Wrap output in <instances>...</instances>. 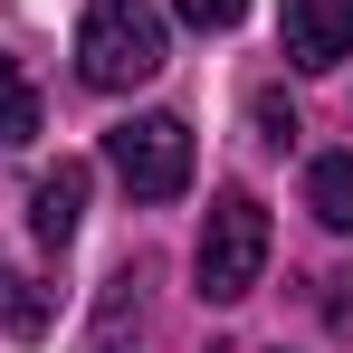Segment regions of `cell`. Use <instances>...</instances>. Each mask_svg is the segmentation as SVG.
<instances>
[{"label": "cell", "instance_id": "cell-1", "mask_svg": "<svg viewBox=\"0 0 353 353\" xmlns=\"http://www.w3.org/2000/svg\"><path fill=\"white\" fill-rule=\"evenodd\" d=\"M191 277H201V305H239L268 277V201L258 191H220L210 220H201V248H191Z\"/></svg>", "mask_w": 353, "mask_h": 353}, {"label": "cell", "instance_id": "cell-2", "mask_svg": "<svg viewBox=\"0 0 353 353\" xmlns=\"http://www.w3.org/2000/svg\"><path fill=\"white\" fill-rule=\"evenodd\" d=\"M153 67H163V19L143 0H86V19H77V77L96 96H124Z\"/></svg>", "mask_w": 353, "mask_h": 353}, {"label": "cell", "instance_id": "cell-3", "mask_svg": "<svg viewBox=\"0 0 353 353\" xmlns=\"http://www.w3.org/2000/svg\"><path fill=\"white\" fill-rule=\"evenodd\" d=\"M105 172L134 201H181L191 191V124L181 115H124L105 134Z\"/></svg>", "mask_w": 353, "mask_h": 353}, {"label": "cell", "instance_id": "cell-4", "mask_svg": "<svg viewBox=\"0 0 353 353\" xmlns=\"http://www.w3.org/2000/svg\"><path fill=\"white\" fill-rule=\"evenodd\" d=\"M296 67H344L353 58V0H277Z\"/></svg>", "mask_w": 353, "mask_h": 353}, {"label": "cell", "instance_id": "cell-5", "mask_svg": "<svg viewBox=\"0 0 353 353\" xmlns=\"http://www.w3.org/2000/svg\"><path fill=\"white\" fill-rule=\"evenodd\" d=\"M86 163H58V172H39V191H29V230L48 239V248H67L77 239V220H86Z\"/></svg>", "mask_w": 353, "mask_h": 353}, {"label": "cell", "instance_id": "cell-6", "mask_svg": "<svg viewBox=\"0 0 353 353\" xmlns=\"http://www.w3.org/2000/svg\"><path fill=\"white\" fill-rule=\"evenodd\" d=\"M305 210H315L325 230H353V153H325V163H305Z\"/></svg>", "mask_w": 353, "mask_h": 353}, {"label": "cell", "instance_id": "cell-7", "mask_svg": "<svg viewBox=\"0 0 353 353\" xmlns=\"http://www.w3.org/2000/svg\"><path fill=\"white\" fill-rule=\"evenodd\" d=\"M0 143H39V86L0 58Z\"/></svg>", "mask_w": 353, "mask_h": 353}, {"label": "cell", "instance_id": "cell-8", "mask_svg": "<svg viewBox=\"0 0 353 353\" xmlns=\"http://www.w3.org/2000/svg\"><path fill=\"white\" fill-rule=\"evenodd\" d=\"M0 325H10V334H48V296L29 287L10 258H0Z\"/></svg>", "mask_w": 353, "mask_h": 353}, {"label": "cell", "instance_id": "cell-9", "mask_svg": "<svg viewBox=\"0 0 353 353\" xmlns=\"http://www.w3.org/2000/svg\"><path fill=\"white\" fill-rule=\"evenodd\" d=\"M172 10H181V29H239L248 0H172Z\"/></svg>", "mask_w": 353, "mask_h": 353}, {"label": "cell", "instance_id": "cell-10", "mask_svg": "<svg viewBox=\"0 0 353 353\" xmlns=\"http://www.w3.org/2000/svg\"><path fill=\"white\" fill-rule=\"evenodd\" d=\"M325 325H334V334H353V268H334V277H325Z\"/></svg>", "mask_w": 353, "mask_h": 353}, {"label": "cell", "instance_id": "cell-11", "mask_svg": "<svg viewBox=\"0 0 353 353\" xmlns=\"http://www.w3.org/2000/svg\"><path fill=\"white\" fill-rule=\"evenodd\" d=\"M258 134H268V143H296V105H277V96H258Z\"/></svg>", "mask_w": 353, "mask_h": 353}]
</instances>
